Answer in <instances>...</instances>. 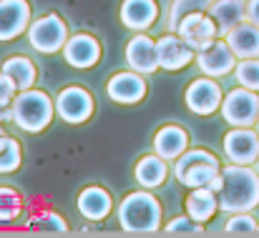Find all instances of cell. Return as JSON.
<instances>
[{
	"label": "cell",
	"mask_w": 259,
	"mask_h": 238,
	"mask_svg": "<svg viewBox=\"0 0 259 238\" xmlns=\"http://www.w3.org/2000/svg\"><path fill=\"white\" fill-rule=\"evenodd\" d=\"M118 228L134 236L159 233L164 228V206L149 188H136L116 203Z\"/></svg>",
	"instance_id": "cell-1"
},
{
	"label": "cell",
	"mask_w": 259,
	"mask_h": 238,
	"mask_svg": "<svg viewBox=\"0 0 259 238\" xmlns=\"http://www.w3.org/2000/svg\"><path fill=\"white\" fill-rule=\"evenodd\" d=\"M219 211L242 213L259 206V173L254 165L227 163L222 165V188H219Z\"/></svg>",
	"instance_id": "cell-2"
},
{
	"label": "cell",
	"mask_w": 259,
	"mask_h": 238,
	"mask_svg": "<svg viewBox=\"0 0 259 238\" xmlns=\"http://www.w3.org/2000/svg\"><path fill=\"white\" fill-rule=\"evenodd\" d=\"M53 118L56 100L35 85L28 90H18V95L10 103V123H15L23 133L38 136L53 123Z\"/></svg>",
	"instance_id": "cell-3"
},
{
	"label": "cell",
	"mask_w": 259,
	"mask_h": 238,
	"mask_svg": "<svg viewBox=\"0 0 259 238\" xmlns=\"http://www.w3.org/2000/svg\"><path fill=\"white\" fill-rule=\"evenodd\" d=\"M171 173L189 191L191 188H209L211 181L222 173V160L217 153H211L206 148H186L174 160Z\"/></svg>",
	"instance_id": "cell-4"
},
{
	"label": "cell",
	"mask_w": 259,
	"mask_h": 238,
	"mask_svg": "<svg viewBox=\"0 0 259 238\" xmlns=\"http://www.w3.org/2000/svg\"><path fill=\"white\" fill-rule=\"evenodd\" d=\"M68 35H71L68 23L56 10H51V13L35 18V20H30L28 33H25L28 45L35 53H40V55H56V53H61L63 45H66V40H68Z\"/></svg>",
	"instance_id": "cell-5"
},
{
	"label": "cell",
	"mask_w": 259,
	"mask_h": 238,
	"mask_svg": "<svg viewBox=\"0 0 259 238\" xmlns=\"http://www.w3.org/2000/svg\"><path fill=\"white\" fill-rule=\"evenodd\" d=\"M56 100V115L68 126H86L96 115V98L86 85H66L58 90Z\"/></svg>",
	"instance_id": "cell-6"
},
{
	"label": "cell",
	"mask_w": 259,
	"mask_h": 238,
	"mask_svg": "<svg viewBox=\"0 0 259 238\" xmlns=\"http://www.w3.org/2000/svg\"><path fill=\"white\" fill-rule=\"evenodd\" d=\"M222 100H224L222 85L217 83V78H209V76H199V78L189 80V85L184 90L186 110L194 113V115H201V118L219 113Z\"/></svg>",
	"instance_id": "cell-7"
},
{
	"label": "cell",
	"mask_w": 259,
	"mask_h": 238,
	"mask_svg": "<svg viewBox=\"0 0 259 238\" xmlns=\"http://www.w3.org/2000/svg\"><path fill=\"white\" fill-rule=\"evenodd\" d=\"M219 113L229 126H254L259 115V93L244 85L232 88L229 93H224Z\"/></svg>",
	"instance_id": "cell-8"
},
{
	"label": "cell",
	"mask_w": 259,
	"mask_h": 238,
	"mask_svg": "<svg viewBox=\"0 0 259 238\" xmlns=\"http://www.w3.org/2000/svg\"><path fill=\"white\" fill-rule=\"evenodd\" d=\"M149 76L136 73V71H116L106 80V95L108 100L118 105H136L149 95Z\"/></svg>",
	"instance_id": "cell-9"
},
{
	"label": "cell",
	"mask_w": 259,
	"mask_h": 238,
	"mask_svg": "<svg viewBox=\"0 0 259 238\" xmlns=\"http://www.w3.org/2000/svg\"><path fill=\"white\" fill-rule=\"evenodd\" d=\"M63 61L76 68V71H91L101 63L103 58V43L93 35V33H73L68 35L66 45H63Z\"/></svg>",
	"instance_id": "cell-10"
},
{
	"label": "cell",
	"mask_w": 259,
	"mask_h": 238,
	"mask_svg": "<svg viewBox=\"0 0 259 238\" xmlns=\"http://www.w3.org/2000/svg\"><path fill=\"white\" fill-rule=\"evenodd\" d=\"M224 156L229 163L254 165L259 158V133L254 126H232L224 133Z\"/></svg>",
	"instance_id": "cell-11"
},
{
	"label": "cell",
	"mask_w": 259,
	"mask_h": 238,
	"mask_svg": "<svg viewBox=\"0 0 259 238\" xmlns=\"http://www.w3.org/2000/svg\"><path fill=\"white\" fill-rule=\"evenodd\" d=\"M156 55H159V68L166 73H179L196 61V50L174 30H166L164 35L156 38Z\"/></svg>",
	"instance_id": "cell-12"
},
{
	"label": "cell",
	"mask_w": 259,
	"mask_h": 238,
	"mask_svg": "<svg viewBox=\"0 0 259 238\" xmlns=\"http://www.w3.org/2000/svg\"><path fill=\"white\" fill-rule=\"evenodd\" d=\"M196 68L201 71V76H209V78H227L229 73H234L239 58L234 55V50L229 48V43L224 38H217L209 48L199 50L196 53Z\"/></svg>",
	"instance_id": "cell-13"
},
{
	"label": "cell",
	"mask_w": 259,
	"mask_h": 238,
	"mask_svg": "<svg viewBox=\"0 0 259 238\" xmlns=\"http://www.w3.org/2000/svg\"><path fill=\"white\" fill-rule=\"evenodd\" d=\"M123 61L131 71L144 73V76H154L159 68V55H156V38L149 35V30L144 33H134L131 40L123 48Z\"/></svg>",
	"instance_id": "cell-14"
},
{
	"label": "cell",
	"mask_w": 259,
	"mask_h": 238,
	"mask_svg": "<svg viewBox=\"0 0 259 238\" xmlns=\"http://www.w3.org/2000/svg\"><path fill=\"white\" fill-rule=\"evenodd\" d=\"M174 33H179L196 53L204 50V48H209L217 38H222V35H219V28H217V23H214V18H211L206 10L189 13V15L179 23V28H176Z\"/></svg>",
	"instance_id": "cell-15"
},
{
	"label": "cell",
	"mask_w": 259,
	"mask_h": 238,
	"mask_svg": "<svg viewBox=\"0 0 259 238\" xmlns=\"http://www.w3.org/2000/svg\"><path fill=\"white\" fill-rule=\"evenodd\" d=\"M33 20L30 0H0V43H13L28 33Z\"/></svg>",
	"instance_id": "cell-16"
},
{
	"label": "cell",
	"mask_w": 259,
	"mask_h": 238,
	"mask_svg": "<svg viewBox=\"0 0 259 238\" xmlns=\"http://www.w3.org/2000/svg\"><path fill=\"white\" fill-rule=\"evenodd\" d=\"M76 206H78V213L91 223H101L116 211V201H113L111 191L98 186V183H91L86 188H81Z\"/></svg>",
	"instance_id": "cell-17"
},
{
	"label": "cell",
	"mask_w": 259,
	"mask_h": 238,
	"mask_svg": "<svg viewBox=\"0 0 259 238\" xmlns=\"http://www.w3.org/2000/svg\"><path fill=\"white\" fill-rule=\"evenodd\" d=\"M159 15H161L159 0H123L121 10H118V18H121L123 28H128L134 33L151 30L156 25Z\"/></svg>",
	"instance_id": "cell-18"
},
{
	"label": "cell",
	"mask_w": 259,
	"mask_h": 238,
	"mask_svg": "<svg viewBox=\"0 0 259 238\" xmlns=\"http://www.w3.org/2000/svg\"><path fill=\"white\" fill-rule=\"evenodd\" d=\"M151 146H154V153H159L164 160L174 163L186 148H191V136L179 123H164L156 128Z\"/></svg>",
	"instance_id": "cell-19"
},
{
	"label": "cell",
	"mask_w": 259,
	"mask_h": 238,
	"mask_svg": "<svg viewBox=\"0 0 259 238\" xmlns=\"http://www.w3.org/2000/svg\"><path fill=\"white\" fill-rule=\"evenodd\" d=\"M171 168H169V160H164L159 153H146L134 163V181L139 188H159L166 183Z\"/></svg>",
	"instance_id": "cell-20"
},
{
	"label": "cell",
	"mask_w": 259,
	"mask_h": 238,
	"mask_svg": "<svg viewBox=\"0 0 259 238\" xmlns=\"http://www.w3.org/2000/svg\"><path fill=\"white\" fill-rule=\"evenodd\" d=\"M224 40L229 43V48L234 50V55L242 61V58H259V25L249 23V20H242L237 23L227 35Z\"/></svg>",
	"instance_id": "cell-21"
},
{
	"label": "cell",
	"mask_w": 259,
	"mask_h": 238,
	"mask_svg": "<svg viewBox=\"0 0 259 238\" xmlns=\"http://www.w3.org/2000/svg\"><path fill=\"white\" fill-rule=\"evenodd\" d=\"M206 13L214 18L219 35L224 38L237 23L247 20V0H209Z\"/></svg>",
	"instance_id": "cell-22"
},
{
	"label": "cell",
	"mask_w": 259,
	"mask_h": 238,
	"mask_svg": "<svg viewBox=\"0 0 259 238\" xmlns=\"http://www.w3.org/2000/svg\"><path fill=\"white\" fill-rule=\"evenodd\" d=\"M184 213L199 223H209L219 213V196L211 188H191L184 201Z\"/></svg>",
	"instance_id": "cell-23"
},
{
	"label": "cell",
	"mask_w": 259,
	"mask_h": 238,
	"mask_svg": "<svg viewBox=\"0 0 259 238\" xmlns=\"http://www.w3.org/2000/svg\"><path fill=\"white\" fill-rule=\"evenodd\" d=\"M0 71L8 73L10 78L15 80L18 90H28V88H33V85L38 83V66H35L28 55H23V53L5 58L3 66H0Z\"/></svg>",
	"instance_id": "cell-24"
},
{
	"label": "cell",
	"mask_w": 259,
	"mask_h": 238,
	"mask_svg": "<svg viewBox=\"0 0 259 238\" xmlns=\"http://www.w3.org/2000/svg\"><path fill=\"white\" fill-rule=\"evenodd\" d=\"M23 165V143L10 136L3 133L0 136V175H10Z\"/></svg>",
	"instance_id": "cell-25"
},
{
	"label": "cell",
	"mask_w": 259,
	"mask_h": 238,
	"mask_svg": "<svg viewBox=\"0 0 259 238\" xmlns=\"http://www.w3.org/2000/svg\"><path fill=\"white\" fill-rule=\"evenodd\" d=\"M25 213V198L13 186H0V223H13Z\"/></svg>",
	"instance_id": "cell-26"
},
{
	"label": "cell",
	"mask_w": 259,
	"mask_h": 238,
	"mask_svg": "<svg viewBox=\"0 0 259 238\" xmlns=\"http://www.w3.org/2000/svg\"><path fill=\"white\" fill-rule=\"evenodd\" d=\"M209 0H171L169 10H166V30H176L179 23L196 10H206Z\"/></svg>",
	"instance_id": "cell-27"
},
{
	"label": "cell",
	"mask_w": 259,
	"mask_h": 238,
	"mask_svg": "<svg viewBox=\"0 0 259 238\" xmlns=\"http://www.w3.org/2000/svg\"><path fill=\"white\" fill-rule=\"evenodd\" d=\"M259 221L252 216V211H242V213H229L227 223H224V233L229 236H252L257 233Z\"/></svg>",
	"instance_id": "cell-28"
},
{
	"label": "cell",
	"mask_w": 259,
	"mask_h": 238,
	"mask_svg": "<svg viewBox=\"0 0 259 238\" xmlns=\"http://www.w3.org/2000/svg\"><path fill=\"white\" fill-rule=\"evenodd\" d=\"M161 231L169 236H201L206 228H204V223L194 221L189 213H181V216H174L171 221H166Z\"/></svg>",
	"instance_id": "cell-29"
},
{
	"label": "cell",
	"mask_w": 259,
	"mask_h": 238,
	"mask_svg": "<svg viewBox=\"0 0 259 238\" xmlns=\"http://www.w3.org/2000/svg\"><path fill=\"white\" fill-rule=\"evenodd\" d=\"M234 80L237 85L252 88L259 93V58H242L234 68Z\"/></svg>",
	"instance_id": "cell-30"
},
{
	"label": "cell",
	"mask_w": 259,
	"mask_h": 238,
	"mask_svg": "<svg viewBox=\"0 0 259 238\" xmlns=\"http://www.w3.org/2000/svg\"><path fill=\"white\" fill-rule=\"evenodd\" d=\"M30 223H33V228L46 231V233H68V231H71L68 221H66L61 213H56V211H40Z\"/></svg>",
	"instance_id": "cell-31"
},
{
	"label": "cell",
	"mask_w": 259,
	"mask_h": 238,
	"mask_svg": "<svg viewBox=\"0 0 259 238\" xmlns=\"http://www.w3.org/2000/svg\"><path fill=\"white\" fill-rule=\"evenodd\" d=\"M18 95V85L8 73L0 71V108H10L13 98Z\"/></svg>",
	"instance_id": "cell-32"
},
{
	"label": "cell",
	"mask_w": 259,
	"mask_h": 238,
	"mask_svg": "<svg viewBox=\"0 0 259 238\" xmlns=\"http://www.w3.org/2000/svg\"><path fill=\"white\" fill-rule=\"evenodd\" d=\"M247 20L259 25V0H247Z\"/></svg>",
	"instance_id": "cell-33"
},
{
	"label": "cell",
	"mask_w": 259,
	"mask_h": 238,
	"mask_svg": "<svg viewBox=\"0 0 259 238\" xmlns=\"http://www.w3.org/2000/svg\"><path fill=\"white\" fill-rule=\"evenodd\" d=\"M5 121H10V108H0V126H3Z\"/></svg>",
	"instance_id": "cell-34"
},
{
	"label": "cell",
	"mask_w": 259,
	"mask_h": 238,
	"mask_svg": "<svg viewBox=\"0 0 259 238\" xmlns=\"http://www.w3.org/2000/svg\"><path fill=\"white\" fill-rule=\"evenodd\" d=\"M254 128H257V133H259V115H257V123H254Z\"/></svg>",
	"instance_id": "cell-35"
},
{
	"label": "cell",
	"mask_w": 259,
	"mask_h": 238,
	"mask_svg": "<svg viewBox=\"0 0 259 238\" xmlns=\"http://www.w3.org/2000/svg\"><path fill=\"white\" fill-rule=\"evenodd\" d=\"M3 133H8V131H5V128H3V126H0V136H3Z\"/></svg>",
	"instance_id": "cell-36"
},
{
	"label": "cell",
	"mask_w": 259,
	"mask_h": 238,
	"mask_svg": "<svg viewBox=\"0 0 259 238\" xmlns=\"http://www.w3.org/2000/svg\"><path fill=\"white\" fill-rule=\"evenodd\" d=\"M254 168H257V173H259V158H257V163H254Z\"/></svg>",
	"instance_id": "cell-37"
},
{
	"label": "cell",
	"mask_w": 259,
	"mask_h": 238,
	"mask_svg": "<svg viewBox=\"0 0 259 238\" xmlns=\"http://www.w3.org/2000/svg\"><path fill=\"white\" fill-rule=\"evenodd\" d=\"M257 233H259V226H257Z\"/></svg>",
	"instance_id": "cell-38"
}]
</instances>
